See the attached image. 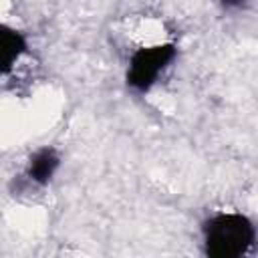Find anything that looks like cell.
<instances>
[{
	"instance_id": "obj_1",
	"label": "cell",
	"mask_w": 258,
	"mask_h": 258,
	"mask_svg": "<svg viewBox=\"0 0 258 258\" xmlns=\"http://www.w3.org/2000/svg\"><path fill=\"white\" fill-rule=\"evenodd\" d=\"M256 242L254 224L242 214H218L204 224L206 254L214 258H238Z\"/></svg>"
},
{
	"instance_id": "obj_4",
	"label": "cell",
	"mask_w": 258,
	"mask_h": 258,
	"mask_svg": "<svg viewBox=\"0 0 258 258\" xmlns=\"http://www.w3.org/2000/svg\"><path fill=\"white\" fill-rule=\"evenodd\" d=\"M24 52H26V38L22 36V32L4 26L2 28V75H8Z\"/></svg>"
},
{
	"instance_id": "obj_3",
	"label": "cell",
	"mask_w": 258,
	"mask_h": 258,
	"mask_svg": "<svg viewBox=\"0 0 258 258\" xmlns=\"http://www.w3.org/2000/svg\"><path fill=\"white\" fill-rule=\"evenodd\" d=\"M58 165H60L58 151L54 147H42V149L32 153V157L28 161V167H26V175H28L30 181H34L38 185H44L52 179Z\"/></svg>"
},
{
	"instance_id": "obj_5",
	"label": "cell",
	"mask_w": 258,
	"mask_h": 258,
	"mask_svg": "<svg viewBox=\"0 0 258 258\" xmlns=\"http://www.w3.org/2000/svg\"><path fill=\"white\" fill-rule=\"evenodd\" d=\"M218 4H220V8L226 10V12H236V10L246 8L248 0H218Z\"/></svg>"
},
{
	"instance_id": "obj_2",
	"label": "cell",
	"mask_w": 258,
	"mask_h": 258,
	"mask_svg": "<svg viewBox=\"0 0 258 258\" xmlns=\"http://www.w3.org/2000/svg\"><path fill=\"white\" fill-rule=\"evenodd\" d=\"M175 44H155L135 50L127 69V85L141 93L151 89L159 73L175 58Z\"/></svg>"
}]
</instances>
